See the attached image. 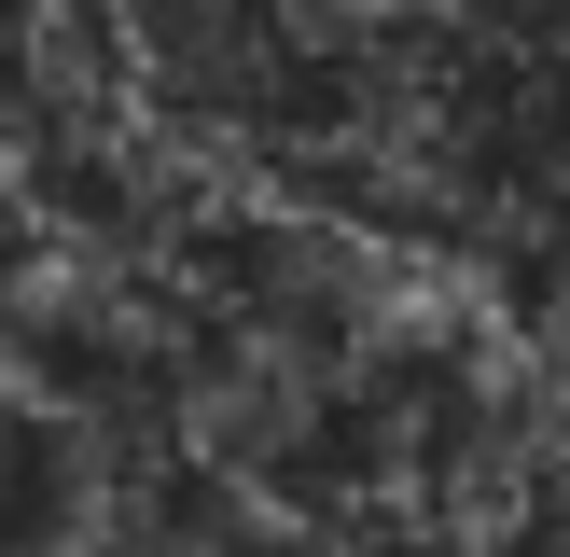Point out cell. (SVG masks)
I'll use <instances>...</instances> for the list:
<instances>
[]
</instances>
